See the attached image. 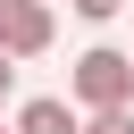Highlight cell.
Wrapping results in <instances>:
<instances>
[{"mask_svg":"<svg viewBox=\"0 0 134 134\" xmlns=\"http://www.w3.org/2000/svg\"><path fill=\"white\" fill-rule=\"evenodd\" d=\"M67 100L92 117V109H134V50L117 42H92L75 67H67Z\"/></svg>","mask_w":134,"mask_h":134,"instance_id":"1","label":"cell"},{"mask_svg":"<svg viewBox=\"0 0 134 134\" xmlns=\"http://www.w3.org/2000/svg\"><path fill=\"white\" fill-rule=\"evenodd\" d=\"M0 134H17V126H0Z\"/></svg>","mask_w":134,"mask_h":134,"instance_id":"7","label":"cell"},{"mask_svg":"<svg viewBox=\"0 0 134 134\" xmlns=\"http://www.w3.org/2000/svg\"><path fill=\"white\" fill-rule=\"evenodd\" d=\"M84 134H134V109H92Z\"/></svg>","mask_w":134,"mask_h":134,"instance_id":"4","label":"cell"},{"mask_svg":"<svg viewBox=\"0 0 134 134\" xmlns=\"http://www.w3.org/2000/svg\"><path fill=\"white\" fill-rule=\"evenodd\" d=\"M59 42V8L50 0H0V50L8 59H42Z\"/></svg>","mask_w":134,"mask_h":134,"instance_id":"2","label":"cell"},{"mask_svg":"<svg viewBox=\"0 0 134 134\" xmlns=\"http://www.w3.org/2000/svg\"><path fill=\"white\" fill-rule=\"evenodd\" d=\"M8 92H17V59L0 50V100H8Z\"/></svg>","mask_w":134,"mask_h":134,"instance_id":"6","label":"cell"},{"mask_svg":"<svg viewBox=\"0 0 134 134\" xmlns=\"http://www.w3.org/2000/svg\"><path fill=\"white\" fill-rule=\"evenodd\" d=\"M17 134H84V109L59 100V92H34V100L17 109Z\"/></svg>","mask_w":134,"mask_h":134,"instance_id":"3","label":"cell"},{"mask_svg":"<svg viewBox=\"0 0 134 134\" xmlns=\"http://www.w3.org/2000/svg\"><path fill=\"white\" fill-rule=\"evenodd\" d=\"M67 8H75V17H84V25H109V17H117V8H126V0H67Z\"/></svg>","mask_w":134,"mask_h":134,"instance_id":"5","label":"cell"}]
</instances>
